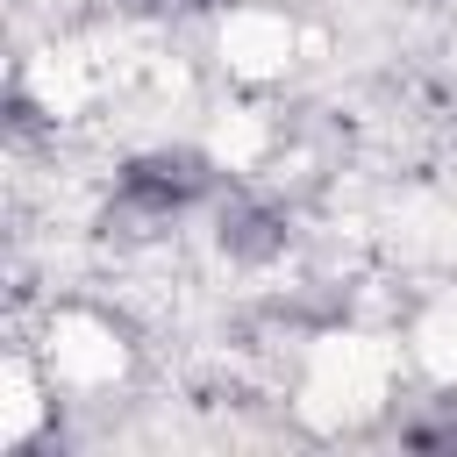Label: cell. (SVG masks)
Listing matches in <instances>:
<instances>
[{
  "label": "cell",
  "instance_id": "cell-1",
  "mask_svg": "<svg viewBox=\"0 0 457 457\" xmlns=\"http://www.w3.org/2000/svg\"><path fill=\"white\" fill-rule=\"evenodd\" d=\"M200 186H207V171H200L193 157H143V164L121 171V200L143 207V214H171V207H186Z\"/></svg>",
  "mask_w": 457,
  "mask_h": 457
}]
</instances>
